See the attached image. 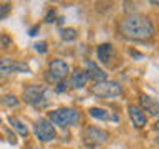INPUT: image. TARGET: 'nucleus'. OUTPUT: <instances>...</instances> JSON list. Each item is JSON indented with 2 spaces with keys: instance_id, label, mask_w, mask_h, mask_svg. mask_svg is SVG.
Segmentation results:
<instances>
[{
  "instance_id": "nucleus-1",
  "label": "nucleus",
  "mask_w": 159,
  "mask_h": 149,
  "mask_svg": "<svg viewBox=\"0 0 159 149\" xmlns=\"http://www.w3.org/2000/svg\"><path fill=\"white\" fill-rule=\"evenodd\" d=\"M124 38L129 40H149L154 37V25L146 15L131 13L119 25Z\"/></svg>"
},
{
  "instance_id": "nucleus-11",
  "label": "nucleus",
  "mask_w": 159,
  "mask_h": 149,
  "mask_svg": "<svg viewBox=\"0 0 159 149\" xmlns=\"http://www.w3.org/2000/svg\"><path fill=\"white\" fill-rule=\"evenodd\" d=\"M84 68H86L84 71H86V74H88V79H93V84L106 81V73H104L94 61H89V60L84 61Z\"/></svg>"
},
{
  "instance_id": "nucleus-24",
  "label": "nucleus",
  "mask_w": 159,
  "mask_h": 149,
  "mask_svg": "<svg viewBox=\"0 0 159 149\" xmlns=\"http://www.w3.org/2000/svg\"><path fill=\"white\" fill-rule=\"evenodd\" d=\"M37 32H38V27H33L32 30H30L28 35H30V37H33V35H37Z\"/></svg>"
},
{
  "instance_id": "nucleus-19",
  "label": "nucleus",
  "mask_w": 159,
  "mask_h": 149,
  "mask_svg": "<svg viewBox=\"0 0 159 149\" xmlns=\"http://www.w3.org/2000/svg\"><path fill=\"white\" fill-rule=\"evenodd\" d=\"M55 18H57V12L53 8H50L47 12V15H45V23H53Z\"/></svg>"
},
{
  "instance_id": "nucleus-5",
  "label": "nucleus",
  "mask_w": 159,
  "mask_h": 149,
  "mask_svg": "<svg viewBox=\"0 0 159 149\" xmlns=\"http://www.w3.org/2000/svg\"><path fill=\"white\" fill-rule=\"evenodd\" d=\"M91 93L94 96L99 98H116L123 93V88L118 81H101V83H94L91 86Z\"/></svg>"
},
{
  "instance_id": "nucleus-20",
  "label": "nucleus",
  "mask_w": 159,
  "mask_h": 149,
  "mask_svg": "<svg viewBox=\"0 0 159 149\" xmlns=\"http://www.w3.org/2000/svg\"><path fill=\"white\" fill-rule=\"evenodd\" d=\"M33 47H35V50H37V52H40V53H45V52H47V42H38V43H35Z\"/></svg>"
},
{
  "instance_id": "nucleus-9",
  "label": "nucleus",
  "mask_w": 159,
  "mask_h": 149,
  "mask_svg": "<svg viewBox=\"0 0 159 149\" xmlns=\"http://www.w3.org/2000/svg\"><path fill=\"white\" fill-rule=\"evenodd\" d=\"M139 104H141V109H143L144 114L148 113L149 116H154V118L157 116V113H159L157 99H154L152 96H149V94L141 93V94H139Z\"/></svg>"
},
{
  "instance_id": "nucleus-21",
  "label": "nucleus",
  "mask_w": 159,
  "mask_h": 149,
  "mask_svg": "<svg viewBox=\"0 0 159 149\" xmlns=\"http://www.w3.org/2000/svg\"><path fill=\"white\" fill-rule=\"evenodd\" d=\"M63 91H66V83L61 79V81H58L57 86H55V93H63Z\"/></svg>"
},
{
  "instance_id": "nucleus-16",
  "label": "nucleus",
  "mask_w": 159,
  "mask_h": 149,
  "mask_svg": "<svg viewBox=\"0 0 159 149\" xmlns=\"http://www.w3.org/2000/svg\"><path fill=\"white\" fill-rule=\"evenodd\" d=\"M60 37H61L63 42H73V40H76L78 33L75 28H61L60 30Z\"/></svg>"
},
{
  "instance_id": "nucleus-3",
  "label": "nucleus",
  "mask_w": 159,
  "mask_h": 149,
  "mask_svg": "<svg viewBox=\"0 0 159 149\" xmlns=\"http://www.w3.org/2000/svg\"><path fill=\"white\" fill-rule=\"evenodd\" d=\"M48 121L53 126L60 128H71L81 121V114L73 108H58L55 111L48 113Z\"/></svg>"
},
{
  "instance_id": "nucleus-4",
  "label": "nucleus",
  "mask_w": 159,
  "mask_h": 149,
  "mask_svg": "<svg viewBox=\"0 0 159 149\" xmlns=\"http://www.w3.org/2000/svg\"><path fill=\"white\" fill-rule=\"evenodd\" d=\"M33 134L38 139V142H50L57 138V129L48 119L40 118L33 123Z\"/></svg>"
},
{
  "instance_id": "nucleus-23",
  "label": "nucleus",
  "mask_w": 159,
  "mask_h": 149,
  "mask_svg": "<svg viewBox=\"0 0 159 149\" xmlns=\"http://www.w3.org/2000/svg\"><path fill=\"white\" fill-rule=\"evenodd\" d=\"M129 53H131V56H138V58H143V55H141V53H138L136 50H131V52H129Z\"/></svg>"
},
{
  "instance_id": "nucleus-8",
  "label": "nucleus",
  "mask_w": 159,
  "mask_h": 149,
  "mask_svg": "<svg viewBox=\"0 0 159 149\" xmlns=\"http://www.w3.org/2000/svg\"><path fill=\"white\" fill-rule=\"evenodd\" d=\"M10 73H30V68L22 61H13L10 58H0V74L7 76Z\"/></svg>"
},
{
  "instance_id": "nucleus-18",
  "label": "nucleus",
  "mask_w": 159,
  "mask_h": 149,
  "mask_svg": "<svg viewBox=\"0 0 159 149\" xmlns=\"http://www.w3.org/2000/svg\"><path fill=\"white\" fill-rule=\"evenodd\" d=\"M10 10H12V5L10 3H2L0 5V20H3L7 15L10 13Z\"/></svg>"
},
{
  "instance_id": "nucleus-22",
  "label": "nucleus",
  "mask_w": 159,
  "mask_h": 149,
  "mask_svg": "<svg viewBox=\"0 0 159 149\" xmlns=\"http://www.w3.org/2000/svg\"><path fill=\"white\" fill-rule=\"evenodd\" d=\"M7 136H8V142H10V144H17V139H15V136H12V134H10L8 129H7Z\"/></svg>"
},
{
  "instance_id": "nucleus-26",
  "label": "nucleus",
  "mask_w": 159,
  "mask_h": 149,
  "mask_svg": "<svg viewBox=\"0 0 159 149\" xmlns=\"http://www.w3.org/2000/svg\"><path fill=\"white\" fill-rule=\"evenodd\" d=\"M0 124H2V118H0Z\"/></svg>"
},
{
  "instance_id": "nucleus-13",
  "label": "nucleus",
  "mask_w": 159,
  "mask_h": 149,
  "mask_svg": "<svg viewBox=\"0 0 159 149\" xmlns=\"http://www.w3.org/2000/svg\"><path fill=\"white\" fill-rule=\"evenodd\" d=\"M88 81V74L84 70H75V71L71 73V76H70V84H71V88L75 89H81L84 84H86Z\"/></svg>"
},
{
  "instance_id": "nucleus-15",
  "label": "nucleus",
  "mask_w": 159,
  "mask_h": 149,
  "mask_svg": "<svg viewBox=\"0 0 159 149\" xmlns=\"http://www.w3.org/2000/svg\"><path fill=\"white\" fill-rule=\"evenodd\" d=\"M89 116L94 118V119H99V121H108L109 119V114L106 109H103V108H89Z\"/></svg>"
},
{
  "instance_id": "nucleus-10",
  "label": "nucleus",
  "mask_w": 159,
  "mask_h": 149,
  "mask_svg": "<svg viewBox=\"0 0 159 149\" xmlns=\"http://www.w3.org/2000/svg\"><path fill=\"white\" fill-rule=\"evenodd\" d=\"M128 114H129V119H131V123H133L134 128L141 129V128L146 126L148 116L143 113V109L139 106H136V104H129V106H128Z\"/></svg>"
},
{
  "instance_id": "nucleus-25",
  "label": "nucleus",
  "mask_w": 159,
  "mask_h": 149,
  "mask_svg": "<svg viewBox=\"0 0 159 149\" xmlns=\"http://www.w3.org/2000/svg\"><path fill=\"white\" fill-rule=\"evenodd\" d=\"M27 149H38V147H37V146H28Z\"/></svg>"
},
{
  "instance_id": "nucleus-12",
  "label": "nucleus",
  "mask_w": 159,
  "mask_h": 149,
  "mask_svg": "<svg viewBox=\"0 0 159 149\" xmlns=\"http://www.w3.org/2000/svg\"><path fill=\"white\" fill-rule=\"evenodd\" d=\"M96 55H98V60L101 63H111V60L114 58V48L111 43H103L99 45L98 50H96Z\"/></svg>"
},
{
  "instance_id": "nucleus-2",
  "label": "nucleus",
  "mask_w": 159,
  "mask_h": 149,
  "mask_svg": "<svg viewBox=\"0 0 159 149\" xmlns=\"http://www.w3.org/2000/svg\"><path fill=\"white\" fill-rule=\"evenodd\" d=\"M23 101L37 109H43L52 103V91L40 84H28L23 89Z\"/></svg>"
},
{
  "instance_id": "nucleus-7",
  "label": "nucleus",
  "mask_w": 159,
  "mask_h": 149,
  "mask_svg": "<svg viewBox=\"0 0 159 149\" xmlns=\"http://www.w3.org/2000/svg\"><path fill=\"white\" fill-rule=\"evenodd\" d=\"M68 73H70V66L66 61H63L60 58H55L50 61V65H48V79L50 81H57V83L61 81Z\"/></svg>"
},
{
  "instance_id": "nucleus-6",
  "label": "nucleus",
  "mask_w": 159,
  "mask_h": 149,
  "mask_svg": "<svg viewBox=\"0 0 159 149\" xmlns=\"http://www.w3.org/2000/svg\"><path fill=\"white\" fill-rule=\"evenodd\" d=\"M108 133L96 126H88L83 133V141L88 147H96L99 144H104L108 141Z\"/></svg>"
},
{
  "instance_id": "nucleus-17",
  "label": "nucleus",
  "mask_w": 159,
  "mask_h": 149,
  "mask_svg": "<svg viewBox=\"0 0 159 149\" xmlns=\"http://www.w3.org/2000/svg\"><path fill=\"white\" fill-rule=\"evenodd\" d=\"M0 103H2L3 106H7V108H17L18 104H20L18 98L13 96V94H5V96L0 99Z\"/></svg>"
},
{
  "instance_id": "nucleus-14",
  "label": "nucleus",
  "mask_w": 159,
  "mask_h": 149,
  "mask_svg": "<svg viewBox=\"0 0 159 149\" xmlns=\"http://www.w3.org/2000/svg\"><path fill=\"white\" fill-rule=\"evenodd\" d=\"M8 123H10V126H12L22 138H28V128L25 126V124L20 121L17 116H8Z\"/></svg>"
}]
</instances>
